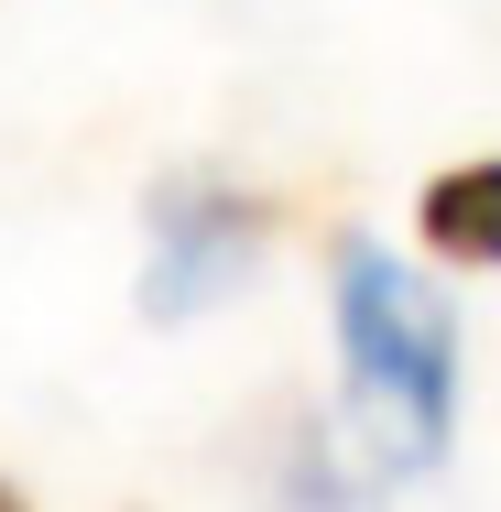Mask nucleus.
<instances>
[{"instance_id":"20e7f679","label":"nucleus","mask_w":501,"mask_h":512,"mask_svg":"<svg viewBox=\"0 0 501 512\" xmlns=\"http://www.w3.org/2000/svg\"><path fill=\"white\" fill-rule=\"evenodd\" d=\"M0 512H33V502H22V491H11V480H0Z\"/></svg>"},{"instance_id":"f03ea898","label":"nucleus","mask_w":501,"mask_h":512,"mask_svg":"<svg viewBox=\"0 0 501 512\" xmlns=\"http://www.w3.org/2000/svg\"><path fill=\"white\" fill-rule=\"evenodd\" d=\"M262 251V207L229 197V186H164L153 197V273H142V306L153 316H197L218 306Z\"/></svg>"},{"instance_id":"f257e3e1","label":"nucleus","mask_w":501,"mask_h":512,"mask_svg":"<svg viewBox=\"0 0 501 512\" xmlns=\"http://www.w3.org/2000/svg\"><path fill=\"white\" fill-rule=\"evenodd\" d=\"M338 360H349V404L371 425V447L393 469H436L458 425V316L382 240L338 251Z\"/></svg>"},{"instance_id":"7ed1b4c3","label":"nucleus","mask_w":501,"mask_h":512,"mask_svg":"<svg viewBox=\"0 0 501 512\" xmlns=\"http://www.w3.org/2000/svg\"><path fill=\"white\" fill-rule=\"evenodd\" d=\"M414 229L436 262H469V273H501V153L480 164H447L425 197H414Z\"/></svg>"}]
</instances>
